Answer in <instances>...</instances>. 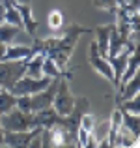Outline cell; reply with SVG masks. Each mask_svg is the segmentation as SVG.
I'll return each mask as SVG.
<instances>
[{"label": "cell", "instance_id": "cell-9", "mask_svg": "<svg viewBox=\"0 0 140 148\" xmlns=\"http://www.w3.org/2000/svg\"><path fill=\"white\" fill-rule=\"evenodd\" d=\"M114 26V23H108V25H103V26H97L93 32H95V47L99 51V54L103 56H108V40H110V30Z\"/></svg>", "mask_w": 140, "mask_h": 148}, {"label": "cell", "instance_id": "cell-13", "mask_svg": "<svg viewBox=\"0 0 140 148\" xmlns=\"http://www.w3.org/2000/svg\"><path fill=\"white\" fill-rule=\"evenodd\" d=\"M122 126L129 131L133 137L138 139V127H140V114H131V112L122 111Z\"/></svg>", "mask_w": 140, "mask_h": 148}, {"label": "cell", "instance_id": "cell-18", "mask_svg": "<svg viewBox=\"0 0 140 148\" xmlns=\"http://www.w3.org/2000/svg\"><path fill=\"white\" fill-rule=\"evenodd\" d=\"M95 124H97V118L93 114H90V112H84L82 118H80V127L86 130V131H90V133H92L93 127H95Z\"/></svg>", "mask_w": 140, "mask_h": 148}, {"label": "cell", "instance_id": "cell-1", "mask_svg": "<svg viewBox=\"0 0 140 148\" xmlns=\"http://www.w3.org/2000/svg\"><path fill=\"white\" fill-rule=\"evenodd\" d=\"M86 32H92V30L79 25V23H71L62 36L49 38V40H37V38H34V43L30 47H32V53H45L62 69H65L73 51H75V45L79 41V38Z\"/></svg>", "mask_w": 140, "mask_h": 148}, {"label": "cell", "instance_id": "cell-17", "mask_svg": "<svg viewBox=\"0 0 140 148\" xmlns=\"http://www.w3.org/2000/svg\"><path fill=\"white\" fill-rule=\"evenodd\" d=\"M92 4L97 10H105L108 13H116L120 6H125V0H92Z\"/></svg>", "mask_w": 140, "mask_h": 148}, {"label": "cell", "instance_id": "cell-10", "mask_svg": "<svg viewBox=\"0 0 140 148\" xmlns=\"http://www.w3.org/2000/svg\"><path fill=\"white\" fill-rule=\"evenodd\" d=\"M41 71H43L45 77H50V79H54V77H65V79H69V81L73 79V71L62 69L60 66H58L50 56H47V54L43 58V68H41Z\"/></svg>", "mask_w": 140, "mask_h": 148}, {"label": "cell", "instance_id": "cell-22", "mask_svg": "<svg viewBox=\"0 0 140 148\" xmlns=\"http://www.w3.org/2000/svg\"><path fill=\"white\" fill-rule=\"evenodd\" d=\"M2 11H4V6H2V2H0V19H2Z\"/></svg>", "mask_w": 140, "mask_h": 148}, {"label": "cell", "instance_id": "cell-15", "mask_svg": "<svg viewBox=\"0 0 140 148\" xmlns=\"http://www.w3.org/2000/svg\"><path fill=\"white\" fill-rule=\"evenodd\" d=\"M116 107H120L123 112H131V114H140V94H135L129 99H122L116 103Z\"/></svg>", "mask_w": 140, "mask_h": 148}, {"label": "cell", "instance_id": "cell-12", "mask_svg": "<svg viewBox=\"0 0 140 148\" xmlns=\"http://www.w3.org/2000/svg\"><path fill=\"white\" fill-rule=\"evenodd\" d=\"M22 28H19V26L15 25H10V23H4L0 21V41L6 45L13 43V40L19 36V32H21Z\"/></svg>", "mask_w": 140, "mask_h": 148}, {"label": "cell", "instance_id": "cell-14", "mask_svg": "<svg viewBox=\"0 0 140 148\" xmlns=\"http://www.w3.org/2000/svg\"><path fill=\"white\" fill-rule=\"evenodd\" d=\"M15 107H17V96L10 90L0 88V114H6Z\"/></svg>", "mask_w": 140, "mask_h": 148}, {"label": "cell", "instance_id": "cell-8", "mask_svg": "<svg viewBox=\"0 0 140 148\" xmlns=\"http://www.w3.org/2000/svg\"><path fill=\"white\" fill-rule=\"evenodd\" d=\"M15 6H17L19 13H21L22 30H24L28 36L37 38L36 32H37V28H39V23H37V19L34 17V13H32V6H30V4H17V2H15Z\"/></svg>", "mask_w": 140, "mask_h": 148}, {"label": "cell", "instance_id": "cell-16", "mask_svg": "<svg viewBox=\"0 0 140 148\" xmlns=\"http://www.w3.org/2000/svg\"><path fill=\"white\" fill-rule=\"evenodd\" d=\"M64 23H65V19H64V13H62V10H52L49 13V17H47V25H49V28L52 30V32H60L62 28H64Z\"/></svg>", "mask_w": 140, "mask_h": 148}, {"label": "cell", "instance_id": "cell-5", "mask_svg": "<svg viewBox=\"0 0 140 148\" xmlns=\"http://www.w3.org/2000/svg\"><path fill=\"white\" fill-rule=\"evenodd\" d=\"M50 77H39V79H36V77H28V75H22L21 79L17 81V83L11 86L10 92H13L15 96H32L36 94V92H41L43 88H47L50 84Z\"/></svg>", "mask_w": 140, "mask_h": 148}, {"label": "cell", "instance_id": "cell-11", "mask_svg": "<svg viewBox=\"0 0 140 148\" xmlns=\"http://www.w3.org/2000/svg\"><path fill=\"white\" fill-rule=\"evenodd\" d=\"M32 47L30 45H6L2 60H24V58L32 56Z\"/></svg>", "mask_w": 140, "mask_h": 148}, {"label": "cell", "instance_id": "cell-19", "mask_svg": "<svg viewBox=\"0 0 140 148\" xmlns=\"http://www.w3.org/2000/svg\"><path fill=\"white\" fill-rule=\"evenodd\" d=\"M4 127H2V122H0V146H4Z\"/></svg>", "mask_w": 140, "mask_h": 148}, {"label": "cell", "instance_id": "cell-3", "mask_svg": "<svg viewBox=\"0 0 140 148\" xmlns=\"http://www.w3.org/2000/svg\"><path fill=\"white\" fill-rule=\"evenodd\" d=\"M4 131H26L34 127V116L32 112H24L21 109H11L6 114H0Z\"/></svg>", "mask_w": 140, "mask_h": 148}, {"label": "cell", "instance_id": "cell-21", "mask_svg": "<svg viewBox=\"0 0 140 148\" xmlns=\"http://www.w3.org/2000/svg\"><path fill=\"white\" fill-rule=\"evenodd\" d=\"M17 4H30V0H15Z\"/></svg>", "mask_w": 140, "mask_h": 148}, {"label": "cell", "instance_id": "cell-7", "mask_svg": "<svg viewBox=\"0 0 140 148\" xmlns=\"http://www.w3.org/2000/svg\"><path fill=\"white\" fill-rule=\"evenodd\" d=\"M41 133V127H32L26 131H6L4 133V145L7 146H28L30 141Z\"/></svg>", "mask_w": 140, "mask_h": 148}, {"label": "cell", "instance_id": "cell-4", "mask_svg": "<svg viewBox=\"0 0 140 148\" xmlns=\"http://www.w3.org/2000/svg\"><path fill=\"white\" fill-rule=\"evenodd\" d=\"M73 105H75V96L69 88V79L60 77V83H58L56 94H54V99H52V109L60 116H65L71 112Z\"/></svg>", "mask_w": 140, "mask_h": 148}, {"label": "cell", "instance_id": "cell-6", "mask_svg": "<svg viewBox=\"0 0 140 148\" xmlns=\"http://www.w3.org/2000/svg\"><path fill=\"white\" fill-rule=\"evenodd\" d=\"M88 60H90V66L99 73L101 77L108 81V83L114 84V71H112V66L108 62L107 56L99 54V51L95 47V41H90V49H88Z\"/></svg>", "mask_w": 140, "mask_h": 148}, {"label": "cell", "instance_id": "cell-20", "mask_svg": "<svg viewBox=\"0 0 140 148\" xmlns=\"http://www.w3.org/2000/svg\"><path fill=\"white\" fill-rule=\"evenodd\" d=\"M4 51H6V43L0 41V60H2V56H4Z\"/></svg>", "mask_w": 140, "mask_h": 148}, {"label": "cell", "instance_id": "cell-2", "mask_svg": "<svg viewBox=\"0 0 140 148\" xmlns=\"http://www.w3.org/2000/svg\"><path fill=\"white\" fill-rule=\"evenodd\" d=\"M26 58L24 60H0V88L11 90L15 83L24 75Z\"/></svg>", "mask_w": 140, "mask_h": 148}]
</instances>
